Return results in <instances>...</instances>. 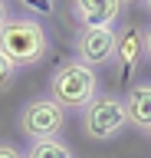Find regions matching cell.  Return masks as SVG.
Returning a JSON list of instances; mask_svg holds the SVG:
<instances>
[{
	"mask_svg": "<svg viewBox=\"0 0 151 158\" xmlns=\"http://www.w3.org/2000/svg\"><path fill=\"white\" fill-rule=\"evenodd\" d=\"M50 53V36L36 17H10L0 27V56L17 69L40 66Z\"/></svg>",
	"mask_w": 151,
	"mask_h": 158,
	"instance_id": "obj_1",
	"label": "cell"
},
{
	"mask_svg": "<svg viewBox=\"0 0 151 158\" xmlns=\"http://www.w3.org/2000/svg\"><path fill=\"white\" fill-rule=\"evenodd\" d=\"M99 96V73L79 59H62L59 66L50 73V99L62 112L85 109L92 99Z\"/></svg>",
	"mask_w": 151,
	"mask_h": 158,
	"instance_id": "obj_2",
	"label": "cell"
},
{
	"mask_svg": "<svg viewBox=\"0 0 151 158\" xmlns=\"http://www.w3.org/2000/svg\"><path fill=\"white\" fill-rule=\"evenodd\" d=\"M125 125V102L115 92H102L82 109V135L89 142H112L115 135H121Z\"/></svg>",
	"mask_w": 151,
	"mask_h": 158,
	"instance_id": "obj_3",
	"label": "cell"
},
{
	"mask_svg": "<svg viewBox=\"0 0 151 158\" xmlns=\"http://www.w3.org/2000/svg\"><path fill=\"white\" fill-rule=\"evenodd\" d=\"M66 125V112H62L50 96H33L20 106L17 115V128L30 142H43V138H56Z\"/></svg>",
	"mask_w": 151,
	"mask_h": 158,
	"instance_id": "obj_4",
	"label": "cell"
},
{
	"mask_svg": "<svg viewBox=\"0 0 151 158\" xmlns=\"http://www.w3.org/2000/svg\"><path fill=\"white\" fill-rule=\"evenodd\" d=\"M72 53L79 63L99 69L115 63V30L105 27H79L72 36Z\"/></svg>",
	"mask_w": 151,
	"mask_h": 158,
	"instance_id": "obj_5",
	"label": "cell"
},
{
	"mask_svg": "<svg viewBox=\"0 0 151 158\" xmlns=\"http://www.w3.org/2000/svg\"><path fill=\"white\" fill-rule=\"evenodd\" d=\"M141 59H145V27L128 20L115 33V66H118V76L128 79L141 66Z\"/></svg>",
	"mask_w": 151,
	"mask_h": 158,
	"instance_id": "obj_6",
	"label": "cell"
},
{
	"mask_svg": "<svg viewBox=\"0 0 151 158\" xmlns=\"http://www.w3.org/2000/svg\"><path fill=\"white\" fill-rule=\"evenodd\" d=\"M125 0H69V13L79 27H105L112 30L121 17Z\"/></svg>",
	"mask_w": 151,
	"mask_h": 158,
	"instance_id": "obj_7",
	"label": "cell"
},
{
	"mask_svg": "<svg viewBox=\"0 0 151 158\" xmlns=\"http://www.w3.org/2000/svg\"><path fill=\"white\" fill-rule=\"evenodd\" d=\"M125 102V118L138 132H151V82H135L121 96Z\"/></svg>",
	"mask_w": 151,
	"mask_h": 158,
	"instance_id": "obj_8",
	"label": "cell"
},
{
	"mask_svg": "<svg viewBox=\"0 0 151 158\" xmlns=\"http://www.w3.org/2000/svg\"><path fill=\"white\" fill-rule=\"evenodd\" d=\"M23 158H72V148L62 138H43V142H30Z\"/></svg>",
	"mask_w": 151,
	"mask_h": 158,
	"instance_id": "obj_9",
	"label": "cell"
},
{
	"mask_svg": "<svg viewBox=\"0 0 151 158\" xmlns=\"http://www.w3.org/2000/svg\"><path fill=\"white\" fill-rule=\"evenodd\" d=\"M13 79H17V66H10L7 59L0 56V92H7L13 86Z\"/></svg>",
	"mask_w": 151,
	"mask_h": 158,
	"instance_id": "obj_10",
	"label": "cell"
},
{
	"mask_svg": "<svg viewBox=\"0 0 151 158\" xmlns=\"http://www.w3.org/2000/svg\"><path fill=\"white\" fill-rule=\"evenodd\" d=\"M20 3H23L26 10H33V13H50L56 0H20Z\"/></svg>",
	"mask_w": 151,
	"mask_h": 158,
	"instance_id": "obj_11",
	"label": "cell"
},
{
	"mask_svg": "<svg viewBox=\"0 0 151 158\" xmlns=\"http://www.w3.org/2000/svg\"><path fill=\"white\" fill-rule=\"evenodd\" d=\"M0 158H23V152L10 142H0Z\"/></svg>",
	"mask_w": 151,
	"mask_h": 158,
	"instance_id": "obj_12",
	"label": "cell"
},
{
	"mask_svg": "<svg viewBox=\"0 0 151 158\" xmlns=\"http://www.w3.org/2000/svg\"><path fill=\"white\" fill-rule=\"evenodd\" d=\"M145 59L151 63V27H145Z\"/></svg>",
	"mask_w": 151,
	"mask_h": 158,
	"instance_id": "obj_13",
	"label": "cell"
},
{
	"mask_svg": "<svg viewBox=\"0 0 151 158\" xmlns=\"http://www.w3.org/2000/svg\"><path fill=\"white\" fill-rule=\"evenodd\" d=\"M10 20V7H7V0H0V27Z\"/></svg>",
	"mask_w": 151,
	"mask_h": 158,
	"instance_id": "obj_14",
	"label": "cell"
},
{
	"mask_svg": "<svg viewBox=\"0 0 151 158\" xmlns=\"http://www.w3.org/2000/svg\"><path fill=\"white\" fill-rule=\"evenodd\" d=\"M145 10H148V13H151V0H145Z\"/></svg>",
	"mask_w": 151,
	"mask_h": 158,
	"instance_id": "obj_15",
	"label": "cell"
},
{
	"mask_svg": "<svg viewBox=\"0 0 151 158\" xmlns=\"http://www.w3.org/2000/svg\"><path fill=\"white\" fill-rule=\"evenodd\" d=\"M125 3H141V0H125Z\"/></svg>",
	"mask_w": 151,
	"mask_h": 158,
	"instance_id": "obj_16",
	"label": "cell"
},
{
	"mask_svg": "<svg viewBox=\"0 0 151 158\" xmlns=\"http://www.w3.org/2000/svg\"><path fill=\"white\" fill-rule=\"evenodd\" d=\"M148 135H151V132H148Z\"/></svg>",
	"mask_w": 151,
	"mask_h": 158,
	"instance_id": "obj_17",
	"label": "cell"
}]
</instances>
